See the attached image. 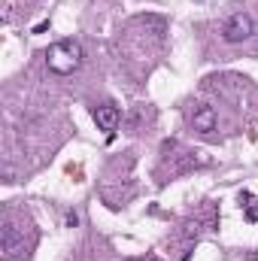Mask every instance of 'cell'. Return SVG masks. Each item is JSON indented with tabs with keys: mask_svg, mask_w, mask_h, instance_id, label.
I'll return each mask as SVG.
<instances>
[{
	"mask_svg": "<svg viewBox=\"0 0 258 261\" xmlns=\"http://www.w3.org/2000/svg\"><path fill=\"white\" fill-rule=\"evenodd\" d=\"M0 246H3V252H6V258L9 261H24V237L18 234V228L15 225H3V231H0Z\"/></svg>",
	"mask_w": 258,
	"mask_h": 261,
	"instance_id": "3957f363",
	"label": "cell"
},
{
	"mask_svg": "<svg viewBox=\"0 0 258 261\" xmlns=\"http://www.w3.org/2000/svg\"><path fill=\"white\" fill-rule=\"evenodd\" d=\"M119 107H113V103H104V107H97L94 110V122H97V128L104 130V134H113V130L119 128Z\"/></svg>",
	"mask_w": 258,
	"mask_h": 261,
	"instance_id": "277c9868",
	"label": "cell"
},
{
	"mask_svg": "<svg viewBox=\"0 0 258 261\" xmlns=\"http://www.w3.org/2000/svg\"><path fill=\"white\" fill-rule=\"evenodd\" d=\"M243 213H246V219L249 222H258V197H252V195H243Z\"/></svg>",
	"mask_w": 258,
	"mask_h": 261,
	"instance_id": "8992f818",
	"label": "cell"
},
{
	"mask_svg": "<svg viewBox=\"0 0 258 261\" xmlns=\"http://www.w3.org/2000/svg\"><path fill=\"white\" fill-rule=\"evenodd\" d=\"M252 34H255V24H252V18H249L246 12H234V15H228V21L222 24L225 43H243V40H249Z\"/></svg>",
	"mask_w": 258,
	"mask_h": 261,
	"instance_id": "7a4b0ae2",
	"label": "cell"
},
{
	"mask_svg": "<svg viewBox=\"0 0 258 261\" xmlns=\"http://www.w3.org/2000/svg\"><path fill=\"white\" fill-rule=\"evenodd\" d=\"M46 64H49L52 73H58V76L76 73L79 64H82V46L76 40H58V43H52L49 52H46Z\"/></svg>",
	"mask_w": 258,
	"mask_h": 261,
	"instance_id": "6da1fadb",
	"label": "cell"
},
{
	"mask_svg": "<svg viewBox=\"0 0 258 261\" xmlns=\"http://www.w3.org/2000/svg\"><path fill=\"white\" fill-rule=\"evenodd\" d=\"M192 125H194V130H200V134H213L216 125H219L216 110H213V107H197L194 116H192Z\"/></svg>",
	"mask_w": 258,
	"mask_h": 261,
	"instance_id": "5b68a950",
	"label": "cell"
}]
</instances>
